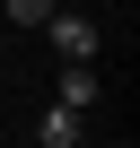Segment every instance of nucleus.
<instances>
[{
	"label": "nucleus",
	"instance_id": "1",
	"mask_svg": "<svg viewBox=\"0 0 140 148\" xmlns=\"http://www.w3.org/2000/svg\"><path fill=\"white\" fill-rule=\"evenodd\" d=\"M44 26H53V61H96V26H88L79 9H70V0H61V9H53Z\"/></svg>",
	"mask_w": 140,
	"mask_h": 148
},
{
	"label": "nucleus",
	"instance_id": "2",
	"mask_svg": "<svg viewBox=\"0 0 140 148\" xmlns=\"http://www.w3.org/2000/svg\"><path fill=\"white\" fill-rule=\"evenodd\" d=\"M96 96H105L96 87V61H61V105L70 113H96Z\"/></svg>",
	"mask_w": 140,
	"mask_h": 148
},
{
	"label": "nucleus",
	"instance_id": "4",
	"mask_svg": "<svg viewBox=\"0 0 140 148\" xmlns=\"http://www.w3.org/2000/svg\"><path fill=\"white\" fill-rule=\"evenodd\" d=\"M53 9H61V0H9V26H44Z\"/></svg>",
	"mask_w": 140,
	"mask_h": 148
},
{
	"label": "nucleus",
	"instance_id": "3",
	"mask_svg": "<svg viewBox=\"0 0 140 148\" xmlns=\"http://www.w3.org/2000/svg\"><path fill=\"white\" fill-rule=\"evenodd\" d=\"M79 139H88V113H70V105H53L35 122V148H79Z\"/></svg>",
	"mask_w": 140,
	"mask_h": 148
}]
</instances>
